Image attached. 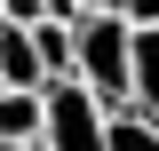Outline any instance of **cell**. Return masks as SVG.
Listing matches in <instances>:
<instances>
[{
  "mask_svg": "<svg viewBox=\"0 0 159 151\" xmlns=\"http://www.w3.org/2000/svg\"><path fill=\"white\" fill-rule=\"evenodd\" d=\"M72 80L96 95L103 112L127 103V80H135V24L119 16V8H96V16H80V64Z\"/></svg>",
  "mask_w": 159,
  "mask_h": 151,
  "instance_id": "1",
  "label": "cell"
},
{
  "mask_svg": "<svg viewBox=\"0 0 159 151\" xmlns=\"http://www.w3.org/2000/svg\"><path fill=\"white\" fill-rule=\"evenodd\" d=\"M40 112H48L40 119V143L48 151H103V119L111 112H103L80 80H48V88H40Z\"/></svg>",
  "mask_w": 159,
  "mask_h": 151,
  "instance_id": "2",
  "label": "cell"
},
{
  "mask_svg": "<svg viewBox=\"0 0 159 151\" xmlns=\"http://www.w3.org/2000/svg\"><path fill=\"white\" fill-rule=\"evenodd\" d=\"M0 88H32V95L48 88V64H40L24 24H0Z\"/></svg>",
  "mask_w": 159,
  "mask_h": 151,
  "instance_id": "3",
  "label": "cell"
},
{
  "mask_svg": "<svg viewBox=\"0 0 159 151\" xmlns=\"http://www.w3.org/2000/svg\"><path fill=\"white\" fill-rule=\"evenodd\" d=\"M127 103L143 119H159V24H135V80H127Z\"/></svg>",
  "mask_w": 159,
  "mask_h": 151,
  "instance_id": "4",
  "label": "cell"
},
{
  "mask_svg": "<svg viewBox=\"0 0 159 151\" xmlns=\"http://www.w3.org/2000/svg\"><path fill=\"white\" fill-rule=\"evenodd\" d=\"M40 119H48V112H40L32 88H0V143L32 151V143H40Z\"/></svg>",
  "mask_w": 159,
  "mask_h": 151,
  "instance_id": "5",
  "label": "cell"
},
{
  "mask_svg": "<svg viewBox=\"0 0 159 151\" xmlns=\"http://www.w3.org/2000/svg\"><path fill=\"white\" fill-rule=\"evenodd\" d=\"M103 151H159V119H143L135 103H119L103 119Z\"/></svg>",
  "mask_w": 159,
  "mask_h": 151,
  "instance_id": "6",
  "label": "cell"
},
{
  "mask_svg": "<svg viewBox=\"0 0 159 151\" xmlns=\"http://www.w3.org/2000/svg\"><path fill=\"white\" fill-rule=\"evenodd\" d=\"M119 16L127 24H159V0H119Z\"/></svg>",
  "mask_w": 159,
  "mask_h": 151,
  "instance_id": "7",
  "label": "cell"
},
{
  "mask_svg": "<svg viewBox=\"0 0 159 151\" xmlns=\"http://www.w3.org/2000/svg\"><path fill=\"white\" fill-rule=\"evenodd\" d=\"M80 8H119V0H80Z\"/></svg>",
  "mask_w": 159,
  "mask_h": 151,
  "instance_id": "8",
  "label": "cell"
},
{
  "mask_svg": "<svg viewBox=\"0 0 159 151\" xmlns=\"http://www.w3.org/2000/svg\"><path fill=\"white\" fill-rule=\"evenodd\" d=\"M0 151H16V143H0Z\"/></svg>",
  "mask_w": 159,
  "mask_h": 151,
  "instance_id": "9",
  "label": "cell"
},
{
  "mask_svg": "<svg viewBox=\"0 0 159 151\" xmlns=\"http://www.w3.org/2000/svg\"><path fill=\"white\" fill-rule=\"evenodd\" d=\"M32 151H48V143H32Z\"/></svg>",
  "mask_w": 159,
  "mask_h": 151,
  "instance_id": "10",
  "label": "cell"
}]
</instances>
